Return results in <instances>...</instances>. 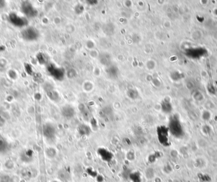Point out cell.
<instances>
[{"label":"cell","mask_w":217,"mask_h":182,"mask_svg":"<svg viewBox=\"0 0 217 182\" xmlns=\"http://www.w3.org/2000/svg\"><path fill=\"white\" fill-rule=\"evenodd\" d=\"M169 132L174 137L177 138H180L184 135V131L183 126L177 116L171 117L170 119L168 124Z\"/></svg>","instance_id":"1"},{"label":"cell","mask_w":217,"mask_h":182,"mask_svg":"<svg viewBox=\"0 0 217 182\" xmlns=\"http://www.w3.org/2000/svg\"><path fill=\"white\" fill-rule=\"evenodd\" d=\"M169 129L168 127L164 125H160L157 128V134L158 141L161 145L164 146H169L170 141L169 139Z\"/></svg>","instance_id":"2"},{"label":"cell","mask_w":217,"mask_h":182,"mask_svg":"<svg viewBox=\"0 0 217 182\" xmlns=\"http://www.w3.org/2000/svg\"><path fill=\"white\" fill-rule=\"evenodd\" d=\"M9 20L13 25L17 27H24L27 24V20L24 17L17 15L15 13H11L9 15Z\"/></svg>","instance_id":"3"},{"label":"cell","mask_w":217,"mask_h":182,"mask_svg":"<svg viewBox=\"0 0 217 182\" xmlns=\"http://www.w3.org/2000/svg\"><path fill=\"white\" fill-rule=\"evenodd\" d=\"M97 154L100 158L106 162H110L114 159V155L109 150L104 148H100L97 150Z\"/></svg>","instance_id":"4"},{"label":"cell","mask_w":217,"mask_h":182,"mask_svg":"<svg viewBox=\"0 0 217 182\" xmlns=\"http://www.w3.org/2000/svg\"><path fill=\"white\" fill-rule=\"evenodd\" d=\"M22 12L28 17H34L37 15V11L32 5L27 1H24L22 4Z\"/></svg>","instance_id":"5"},{"label":"cell","mask_w":217,"mask_h":182,"mask_svg":"<svg viewBox=\"0 0 217 182\" xmlns=\"http://www.w3.org/2000/svg\"><path fill=\"white\" fill-rule=\"evenodd\" d=\"M22 34L23 38L27 40H34L38 37V31L33 27L27 28L26 29L23 31Z\"/></svg>","instance_id":"6"},{"label":"cell","mask_w":217,"mask_h":182,"mask_svg":"<svg viewBox=\"0 0 217 182\" xmlns=\"http://www.w3.org/2000/svg\"><path fill=\"white\" fill-rule=\"evenodd\" d=\"M43 133L45 138L48 139L54 138L56 133L55 128L53 125L50 124H47L44 125L43 129Z\"/></svg>","instance_id":"7"},{"label":"cell","mask_w":217,"mask_h":182,"mask_svg":"<svg viewBox=\"0 0 217 182\" xmlns=\"http://www.w3.org/2000/svg\"><path fill=\"white\" fill-rule=\"evenodd\" d=\"M50 75L57 80H62L64 78V71L62 69L55 67L54 66H50L48 68Z\"/></svg>","instance_id":"8"},{"label":"cell","mask_w":217,"mask_h":182,"mask_svg":"<svg viewBox=\"0 0 217 182\" xmlns=\"http://www.w3.org/2000/svg\"><path fill=\"white\" fill-rule=\"evenodd\" d=\"M61 113L62 116L66 119H71L74 117L75 115V110L74 108L70 105H65L64 107H62Z\"/></svg>","instance_id":"9"},{"label":"cell","mask_w":217,"mask_h":182,"mask_svg":"<svg viewBox=\"0 0 217 182\" xmlns=\"http://www.w3.org/2000/svg\"><path fill=\"white\" fill-rule=\"evenodd\" d=\"M161 109L165 113H170L172 111V106L168 101H164L161 104Z\"/></svg>","instance_id":"10"},{"label":"cell","mask_w":217,"mask_h":182,"mask_svg":"<svg viewBox=\"0 0 217 182\" xmlns=\"http://www.w3.org/2000/svg\"><path fill=\"white\" fill-rule=\"evenodd\" d=\"M129 178L132 182H141L142 181L140 173L139 172H137V171L130 173Z\"/></svg>","instance_id":"11"},{"label":"cell","mask_w":217,"mask_h":182,"mask_svg":"<svg viewBox=\"0 0 217 182\" xmlns=\"http://www.w3.org/2000/svg\"><path fill=\"white\" fill-rule=\"evenodd\" d=\"M78 132L81 135H89L90 133V129L86 125H81L78 128Z\"/></svg>","instance_id":"12"},{"label":"cell","mask_w":217,"mask_h":182,"mask_svg":"<svg viewBox=\"0 0 217 182\" xmlns=\"http://www.w3.org/2000/svg\"><path fill=\"white\" fill-rule=\"evenodd\" d=\"M7 148H8V144H7V143L4 139L0 138V152H5L7 149H8Z\"/></svg>","instance_id":"13"},{"label":"cell","mask_w":217,"mask_h":182,"mask_svg":"<svg viewBox=\"0 0 217 182\" xmlns=\"http://www.w3.org/2000/svg\"><path fill=\"white\" fill-rule=\"evenodd\" d=\"M199 180H201L202 181H208V180H209V176L206 174L199 175Z\"/></svg>","instance_id":"14"},{"label":"cell","mask_w":217,"mask_h":182,"mask_svg":"<svg viewBox=\"0 0 217 182\" xmlns=\"http://www.w3.org/2000/svg\"><path fill=\"white\" fill-rule=\"evenodd\" d=\"M209 117H210V115H209V112H207V111L204 112L203 115H202V118H203L204 120H208Z\"/></svg>","instance_id":"15"},{"label":"cell","mask_w":217,"mask_h":182,"mask_svg":"<svg viewBox=\"0 0 217 182\" xmlns=\"http://www.w3.org/2000/svg\"><path fill=\"white\" fill-rule=\"evenodd\" d=\"M5 1H0V8H3V6H5Z\"/></svg>","instance_id":"16"},{"label":"cell","mask_w":217,"mask_h":182,"mask_svg":"<svg viewBox=\"0 0 217 182\" xmlns=\"http://www.w3.org/2000/svg\"><path fill=\"white\" fill-rule=\"evenodd\" d=\"M53 182H57V181H53Z\"/></svg>","instance_id":"17"}]
</instances>
